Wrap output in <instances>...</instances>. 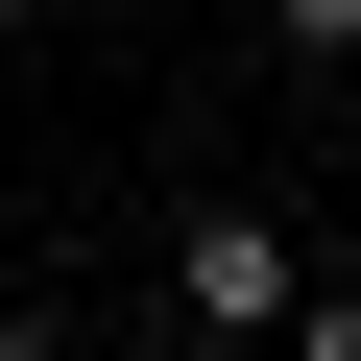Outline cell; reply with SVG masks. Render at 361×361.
<instances>
[{
  "mask_svg": "<svg viewBox=\"0 0 361 361\" xmlns=\"http://www.w3.org/2000/svg\"><path fill=\"white\" fill-rule=\"evenodd\" d=\"M169 289H193V337L265 361V337L313 313V241H289V217H193V241H169Z\"/></svg>",
  "mask_w": 361,
  "mask_h": 361,
  "instance_id": "1",
  "label": "cell"
},
{
  "mask_svg": "<svg viewBox=\"0 0 361 361\" xmlns=\"http://www.w3.org/2000/svg\"><path fill=\"white\" fill-rule=\"evenodd\" d=\"M265 361H361V289H313V313H289V337H265Z\"/></svg>",
  "mask_w": 361,
  "mask_h": 361,
  "instance_id": "2",
  "label": "cell"
},
{
  "mask_svg": "<svg viewBox=\"0 0 361 361\" xmlns=\"http://www.w3.org/2000/svg\"><path fill=\"white\" fill-rule=\"evenodd\" d=\"M169 361H241V337H169Z\"/></svg>",
  "mask_w": 361,
  "mask_h": 361,
  "instance_id": "3",
  "label": "cell"
}]
</instances>
